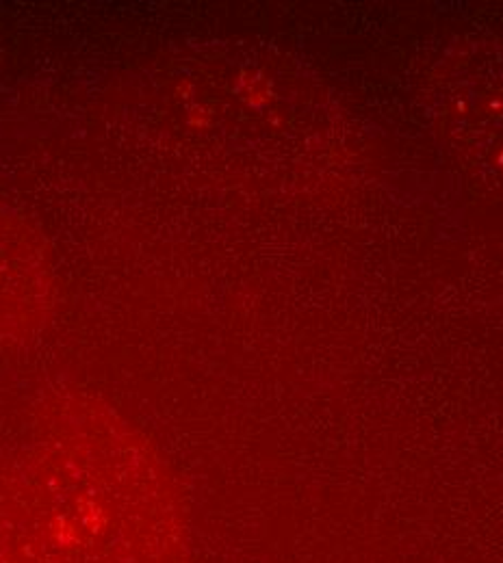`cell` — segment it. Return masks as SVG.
Listing matches in <instances>:
<instances>
[{"instance_id": "1", "label": "cell", "mask_w": 503, "mask_h": 563, "mask_svg": "<svg viewBox=\"0 0 503 563\" xmlns=\"http://www.w3.org/2000/svg\"><path fill=\"white\" fill-rule=\"evenodd\" d=\"M499 165H501V169H503V152H501V156H499Z\"/></svg>"}]
</instances>
